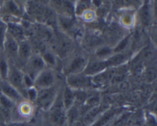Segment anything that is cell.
Here are the masks:
<instances>
[{
  "label": "cell",
  "instance_id": "ffe728a7",
  "mask_svg": "<svg viewBox=\"0 0 157 126\" xmlns=\"http://www.w3.org/2000/svg\"><path fill=\"white\" fill-rule=\"evenodd\" d=\"M140 15V19L143 24L144 26H148L149 23L151 21V17H150L151 14H150V11L148 6H144L141 9Z\"/></svg>",
  "mask_w": 157,
  "mask_h": 126
},
{
  "label": "cell",
  "instance_id": "30bf717a",
  "mask_svg": "<svg viewBox=\"0 0 157 126\" xmlns=\"http://www.w3.org/2000/svg\"><path fill=\"white\" fill-rule=\"evenodd\" d=\"M2 49H4L6 56H8L11 59H16L18 49V42L8 33H6Z\"/></svg>",
  "mask_w": 157,
  "mask_h": 126
},
{
  "label": "cell",
  "instance_id": "6da1fadb",
  "mask_svg": "<svg viewBox=\"0 0 157 126\" xmlns=\"http://www.w3.org/2000/svg\"><path fill=\"white\" fill-rule=\"evenodd\" d=\"M50 119L52 124L55 126H64L67 120L66 110L62 102L61 95L59 97L57 95L55 101L50 108Z\"/></svg>",
  "mask_w": 157,
  "mask_h": 126
},
{
  "label": "cell",
  "instance_id": "1f68e13d",
  "mask_svg": "<svg viewBox=\"0 0 157 126\" xmlns=\"http://www.w3.org/2000/svg\"><path fill=\"white\" fill-rule=\"evenodd\" d=\"M2 81V77H1V75H0V81Z\"/></svg>",
  "mask_w": 157,
  "mask_h": 126
},
{
  "label": "cell",
  "instance_id": "8992f818",
  "mask_svg": "<svg viewBox=\"0 0 157 126\" xmlns=\"http://www.w3.org/2000/svg\"><path fill=\"white\" fill-rule=\"evenodd\" d=\"M55 83V75L49 69H44L40 72L34 80V85L38 89H48L52 87Z\"/></svg>",
  "mask_w": 157,
  "mask_h": 126
},
{
  "label": "cell",
  "instance_id": "52a82bcc",
  "mask_svg": "<svg viewBox=\"0 0 157 126\" xmlns=\"http://www.w3.org/2000/svg\"><path fill=\"white\" fill-rule=\"evenodd\" d=\"M87 62L88 61L85 57L81 56V55L75 57L74 58H72L71 62L67 65L66 72L68 75L81 74L85 69Z\"/></svg>",
  "mask_w": 157,
  "mask_h": 126
},
{
  "label": "cell",
  "instance_id": "9c48e42d",
  "mask_svg": "<svg viewBox=\"0 0 157 126\" xmlns=\"http://www.w3.org/2000/svg\"><path fill=\"white\" fill-rule=\"evenodd\" d=\"M107 63L106 60H94L90 62H87V66L84 70L83 73L87 76H94L98 74L104 72L106 69H107Z\"/></svg>",
  "mask_w": 157,
  "mask_h": 126
},
{
  "label": "cell",
  "instance_id": "3957f363",
  "mask_svg": "<svg viewBox=\"0 0 157 126\" xmlns=\"http://www.w3.org/2000/svg\"><path fill=\"white\" fill-rule=\"evenodd\" d=\"M57 97V89L55 85L48 89H40L37 94V104L44 109L50 108Z\"/></svg>",
  "mask_w": 157,
  "mask_h": 126
},
{
  "label": "cell",
  "instance_id": "7a4b0ae2",
  "mask_svg": "<svg viewBox=\"0 0 157 126\" xmlns=\"http://www.w3.org/2000/svg\"><path fill=\"white\" fill-rule=\"evenodd\" d=\"M6 81L16 89L22 96L26 95V87L24 82V74L17 67L9 65Z\"/></svg>",
  "mask_w": 157,
  "mask_h": 126
},
{
  "label": "cell",
  "instance_id": "cb8c5ba5",
  "mask_svg": "<svg viewBox=\"0 0 157 126\" xmlns=\"http://www.w3.org/2000/svg\"><path fill=\"white\" fill-rule=\"evenodd\" d=\"M114 113H115V111H110V112H107V114H105V115L103 116V118H101V120H99L98 122L96 124H94V126H102L103 124H105L109 119H110V118H112V116L114 115Z\"/></svg>",
  "mask_w": 157,
  "mask_h": 126
},
{
  "label": "cell",
  "instance_id": "8fae6325",
  "mask_svg": "<svg viewBox=\"0 0 157 126\" xmlns=\"http://www.w3.org/2000/svg\"><path fill=\"white\" fill-rule=\"evenodd\" d=\"M71 41L66 35H59L55 41V48L58 55L61 57L67 56L71 49Z\"/></svg>",
  "mask_w": 157,
  "mask_h": 126
},
{
  "label": "cell",
  "instance_id": "e0dca14e",
  "mask_svg": "<svg viewBox=\"0 0 157 126\" xmlns=\"http://www.w3.org/2000/svg\"><path fill=\"white\" fill-rule=\"evenodd\" d=\"M55 4H57L60 10L63 12V16L70 17L71 18L74 14V7L73 5L69 2H55Z\"/></svg>",
  "mask_w": 157,
  "mask_h": 126
},
{
  "label": "cell",
  "instance_id": "ba28073f",
  "mask_svg": "<svg viewBox=\"0 0 157 126\" xmlns=\"http://www.w3.org/2000/svg\"><path fill=\"white\" fill-rule=\"evenodd\" d=\"M0 93L12 101H19L23 98L20 92L11 85L6 80H2L0 81Z\"/></svg>",
  "mask_w": 157,
  "mask_h": 126
},
{
  "label": "cell",
  "instance_id": "d6986e66",
  "mask_svg": "<svg viewBox=\"0 0 157 126\" xmlns=\"http://www.w3.org/2000/svg\"><path fill=\"white\" fill-rule=\"evenodd\" d=\"M9 64L8 63L6 56L3 55H0V75H1L2 79L6 80L9 72Z\"/></svg>",
  "mask_w": 157,
  "mask_h": 126
},
{
  "label": "cell",
  "instance_id": "44dd1931",
  "mask_svg": "<svg viewBox=\"0 0 157 126\" xmlns=\"http://www.w3.org/2000/svg\"><path fill=\"white\" fill-rule=\"evenodd\" d=\"M5 7H6V11L11 15H18L20 14V10L17 4L14 2H5Z\"/></svg>",
  "mask_w": 157,
  "mask_h": 126
},
{
  "label": "cell",
  "instance_id": "603a6c76",
  "mask_svg": "<svg viewBox=\"0 0 157 126\" xmlns=\"http://www.w3.org/2000/svg\"><path fill=\"white\" fill-rule=\"evenodd\" d=\"M111 49L110 48L107 47V46H104V47L101 48V49H98L96 54L98 55V57H99L100 58H103L104 57H107V55H110L111 54Z\"/></svg>",
  "mask_w": 157,
  "mask_h": 126
},
{
  "label": "cell",
  "instance_id": "ac0fdd59",
  "mask_svg": "<svg viewBox=\"0 0 157 126\" xmlns=\"http://www.w3.org/2000/svg\"><path fill=\"white\" fill-rule=\"evenodd\" d=\"M110 72H102L101 73L98 74V75H94L92 79L94 85H102L106 84L107 81H109V79L111 77Z\"/></svg>",
  "mask_w": 157,
  "mask_h": 126
},
{
  "label": "cell",
  "instance_id": "4dcf8cb0",
  "mask_svg": "<svg viewBox=\"0 0 157 126\" xmlns=\"http://www.w3.org/2000/svg\"><path fill=\"white\" fill-rule=\"evenodd\" d=\"M9 126H32V125L27 122H14V123H11Z\"/></svg>",
  "mask_w": 157,
  "mask_h": 126
},
{
  "label": "cell",
  "instance_id": "f546056e",
  "mask_svg": "<svg viewBox=\"0 0 157 126\" xmlns=\"http://www.w3.org/2000/svg\"><path fill=\"white\" fill-rule=\"evenodd\" d=\"M132 21H133L132 17L129 15H126L125 16H124V18H123V22H124V24L127 25V26H130L132 23Z\"/></svg>",
  "mask_w": 157,
  "mask_h": 126
},
{
  "label": "cell",
  "instance_id": "277c9868",
  "mask_svg": "<svg viewBox=\"0 0 157 126\" xmlns=\"http://www.w3.org/2000/svg\"><path fill=\"white\" fill-rule=\"evenodd\" d=\"M26 75H29L32 80H35L37 75L42 72L45 67V62L41 55H32L25 64Z\"/></svg>",
  "mask_w": 157,
  "mask_h": 126
},
{
  "label": "cell",
  "instance_id": "484cf974",
  "mask_svg": "<svg viewBox=\"0 0 157 126\" xmlns=\"http://www.w3.org/2000/svg\"><path fill=\"white\" fill-rule=\"evenodd\" d=\"M0 103L5 108H11L12 105V101L1 93H0Z\"/></svg>",
  "mask_w": 157,
  "mask_h": 126
},
{
  "label": "cell",
  "instance_id": "5bb4252c",
  "mask_svg": "<svg viewBox=\"0 0 157 126\" xmlns=\"http://www.w3.org/2000/svg\"><path fill=\"white\" fill-rule=\"evenodd\" d=\"M61 98H62V102L65 110H68L74 105V102L75 101V92L72 91L71 88L67 86L61 95Z\"/></svg>",
  "mask_w": 157,
  "mask_h": 126
},
{
  "label": "cell",
  "instance_id": "83f0119b",
  "mask_svg": "<svg viewBox=\"0 0 157 126\" xmlns=\"http://www.w3.org/2000/svg\"><path fill=\"white\" fill-rule=\"evenodd\" d=\"M37 94H38V92H37L36 89H34V88H29V89H28L27 92H26V95H27L28 98H30L31 100L36 99Z\"/></svg>",
  "mask_w": 157,
  "mask_h": 126
},
{
  "label": "cell",
  "instance_id": "9a60e30c",
  "mask_svg": "<svg viewBox=\"0 0 157 126\" xmlns=\"http://www.w3.org/2000/svg\"><path fill=\"white\" fill-rule=\"evenodd\" d=\"M29 13L37 19L44 18L45 9L43 7L42 5L38 4V2H29Z\"/></svg>",
  "mask_w": 157,
  "mask_h": 126
},
{
  "label": "cell",
  "instance_id": "7402d4cb",
  "mask_svg": "<svg viewBox=\"0 0 157 126\" xmlns=\"http://www.w3.org/2000/svg\"><path fill=\"white\" fill-rule=\"evenodd\" d=\"M7 33V25L0 20V49H2L3 42Z\"/></svg>",
  "mask_w": 157,
  "mask_h": 126
},
{
  "label": "cell",
  "instance_id": "7c38bea8",
  "mask_svg": "<svg viewBox=\"0 0 157 126\" xmlns=\"http://www.w3.org/2000/svg\"><path fill=\"white\" fill-rule=\"evenodd\" d=\"M31 56H32V48L29 41L26 40L19 41L16 59H18L20 63L25 66Z\"/></svg>",
  "mask_w": 157,
  "mask_h": 126
},
{
  "label": "cell",
  "instance_id": "2e32d148",
  "mask_svg": "<svg viewBox=\"0 0 157 126\" xmlns=\"http://www.w3.org/2000/svg\"><path fill=\"white\" fill-rule=\"evenodd\" d=\"M108 68L117 67L118 65L124 64L127 61V57L123 53H116L115 55L109 57L106 59Z\"/></svg>",
  "mask_w": 157,
  "mask_h": 126
},
{
  "label": "cell",
  "instance_id": "4316f807",
  "mask_svg": "<svg viewBox=\"0 0 157 126\" xmlns=\"http://www.w3.org/2000/svg\"><path fill=\"white\" fill-rule=\"evenodd\" d=\"M128 40H129V38L127 37V38H124V39H123L122 41H121V42L119 43V44L117 45V46L116 47V49H114V52H117V53H121V52L122 50H124V48L126 47V46L127 45V43H128Z\"/></svg>",
  "mask_w": 157,
  "mask_h": 126
},
{
  "label": "cell",
  "instance_id": "5b68a950",
  "mask_svg": "<svg viewBox=\"0 0 157 126\" xmlns=\"http://www.w3.org/2000/svg\"><path fill=\"white\" fill-rule=\"evenodd\" d=\"M67 83L71 89H76L78 90L88 89L94 85V83L90 77L85 75H71L67 77Z\"/></svg>",
  "mask_w": 157,
  "mask_h": 126
},
{
  "label": "cell",
  "instance_id": "4fadbf2b",
  "mask_svg": "<svg viewBox=\"0 0 157 126\" xmlns=\"http://www.w3.org/2000/svg\"><path fill=\"white\" fill-rule=\"evenodd\" d=\"M7 33L12 38H15L18 42L24 39V32L21 27L14 23H9L7 25Z\"/></svg>",
  "mask_w": 157,
  "mask_h": 126
},
{
  "label": "cell",
  "instance_id": "d4e9b609",
  "mask_svg": "<svg viewBox=\"0 0 157 126\" xmlns=\"http://www.w3.org/2000/svg\"><path fill=\"white\" fill-rule=\"evenodd\" d=\"M42 57L43 60L44 61V62L48 63V64L50 65H55V56L52 53H51L50 52H45L43 54Z\"/></svg>",
  "mask_w": 157,
  "mask_h": 126
},
{
  "label": "cell",
  "instance_id": "f1b7e54d",
  "mask_svg": "<svg viewBox=\"0 0 157 126\" xmlns=\"http://www.w3.org/2000/svg\"><path fill=\"white\" fill-rule=\"evenodd\" d=\"M20 112L21 113V115H29L31 113V107L28 104H23L20 107Z\"/></svg>",
  "mask_w": 157,
  "mask_h": 126
}]
</instances>
